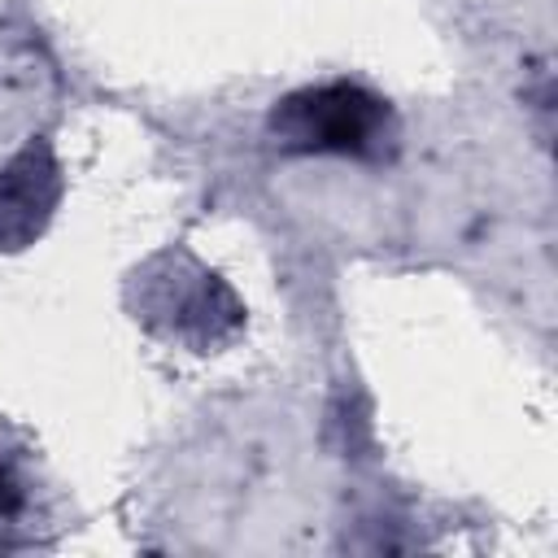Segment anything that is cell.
Wrapping results in <instances>:
<instances>
[{
    "mask_svg": "<svg viewBox=\"0 0 558 558\" xmlns=\"http://www.w3.org/2000/svg\"><path fill=\"white\" fill-rule=\"evenodd\" d=\"M126 305L135 318L192 353H209L227 344L244 327V305L209 266H201L187 248L153 253L126 283Z\"/></svg>",
    "mask_w": 558,
    "mask_h": 558,
    "instance_id": "1",
    "label": "cell"
},
{
    "mask_svg": "<svg viewBox=\"0 0 558 558\" xmlns=\"http://www.w3.org/2000/svg\"><path fill=\"white\" fill-rule=\"evenodd\" d=\"M270 140L283 153H336L357 161H384L397 148V113L362 83L301 87L270 109Z\"/></svg>",
    "mask_w": 558,
    "mask_h": 558,
    "instance_id": "2",
    "label": "cell"
},
{
    "mask_svg": "<svg viewBox=\"0 0 558 558\" xmlns=\"http://www.w3.org/2000/svg\"><path fill=\"white\" fill-rule=\"evenodd\" d=\"M61 166L48 140H31L0 166V248H26L61 205Z\"/></svg>",
    "mask_w": 558,
    "mask_h": 558,
    "instance_id": "3",
    "label": "cell"
},
{
    "mask_svg": "<svg viewBox=\"0 0 558 558\" xmlns=\"http://www.w3.org/2000/svg\"><path fill=\"white\" fill-rule=\"evenodd\" d=\"M26 506H31V484H26L22 466L13 462V453L0 449V523L22 519Z\"/></svg>",
    "mask_w": 558,
    "mask_h": 558,
    "instance_id": "4",
    "label": "cell"
}]
</instances>
